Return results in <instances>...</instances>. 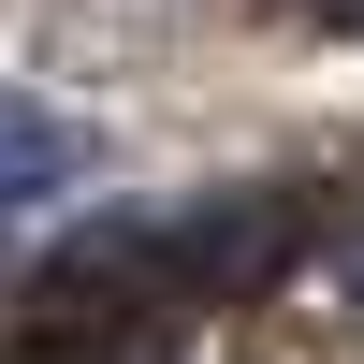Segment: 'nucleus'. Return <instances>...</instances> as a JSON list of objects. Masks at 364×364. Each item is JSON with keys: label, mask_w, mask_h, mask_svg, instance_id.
<instances>
[{"label": "nucleus", "mask_w": 364, "mask_h": 364, "mask_svg": "<svg viewBox=\"0 0 364 364\" xmlns=\"http://www.w3.org/2000/svg\"><path fill=\"white\" fill-rule=\"evenodd\" d=\"M321 15H364V0H321Z\"/></svg>", "instance_id": "nucleus-2"}, {"label": "nucleus", "mask_w": 364, "mask_h": 364, "mask_svg": "<svg viewBox=\"0 0 364 364\" xmlns=\"http://www.w3.org/2000/svg\"><path fill=\"white\" fill-rule=\"evenodd\" d=\"M87 161V132L58 102H29V87H0V204H29V190H58V175Z\"/></svg>", "instance_id": "nucleus-1"}]
</instances>
